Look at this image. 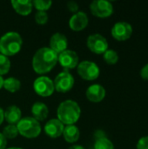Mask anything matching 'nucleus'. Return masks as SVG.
<instances>
[{
    "label": "nucleus",
    "instance_id": "28",
    "mask_svg": "<svg viewBox=\"0 0 148 149\" xmlns=\"http://www.w3.org/2000/svg\"><path fill=\"white\" fill-rule=\"evenodd\" d=\"M79 3L75 1H69L67 3V9L71 11V12H73V13H76L79 11Z\"/></svg>",
    "mask_w": 148,
    "mask_h": 149
},
{
    "label": "nucleus",
    "instance_id": "12",
    "mask_svg": "<svg viewBox=\"0 0 148 149\" xmlns=\"http://www.w3.org/2000/svg\"><path fill=\"white\" fill-rule=\"evenodd\" d=\"M88 23L89 18L87 14L84 11H78L69 19V27L74 31H80L87 27Z\"/></svg>",
    "mask_w": 148,
    "mask_h": 149
},
{
    "label": "nucleus",
    "instance_id": "22",
    "mask_svg": "<svg viewBox=\"0 0 148 149\" xmlns=\"http://www.w3.org/2000/svg\"><path fill=\"white\" fill-rule=\"evenodd\" d=\"M3 135L6 138V140L8 139H14L16 138L19 134H18V130L17 126L15 125H8L6 126L3 130Z\"/></svg>",
    "mask_w": 148,
    "mask_h": 149
},
{
    "label": "nucleus",
    "instance_id": "27",
    "mask_svg": "<svg viewBox=\"0 0 148 149\" xmlns=\"http://www.w3.org/2000/svg\"><path fill=\"white\" fill-rule=\"evenodd\" d=\"M137 149H148V136L141 137L136 145Z\"/></svg>",
    "mask_w": 148,
    "mask_h": 149
},
{
    "label": "nucleus",
    "instance_id": "17",
    "mask_svg": "<svg viewBox=\"0 0 148 149\" xmlns=\"http://www.w3.org/2000/svg\"><path fill=\"white\" fill-rule=\"evenodd\" d=\"M11 5L14 10L21 16L30 15L33 8L32 1H30V0H26V1L13 0L11 1Z\"/></svg>",
    "mask_w": 148,
    "mask_h": 149
},
{
    "label": "nucleus",
    "instance_id": "8",
    "mask_svg": "<svg viewBox=\"0 0 148 149\" xmlns=\"http://www.w3.org/2000/svg\"><path fill=\"white\" fill-rule=\"evenodd\" d=\"M92 14L99 18H106L113 13V5L106 0H94L90 4Z\"/></svg>",
    "mask_w": 148,
    "mask_h": 149
},
{
    "label": "nucleus",
    "instance_id": "14",
    "mask_svg": "<svg viewBox=\"0 0 148 149\" xmlns=\"http://www.w3.org/2000/svg\"><path fill=\"white\" fill-rule=\"evenodd\" d=\"M64 128V124L60 120L58 119H51L46 122L44 130L47 136L52 139H56L63 134Z\"/></svg>",
    "mask_w": 148,
    "mask_h": 149
},
{
    "label": "nucleus",
    "instance_id": "29",
    "mask_svg": "<svg viewBox=\"0 0 148 149\" xmlns=\"http://www.w3.org/2000/svg\"><path fill=\"white\" fill-rule=\"evenodd\" d=\"M140 77L142 79L148 81V63L146 64L140 70Z\"/></svg>",
    "mask_w": 148,
    "mask_h": 149
},
{
    "label": "nucleus",
    "instance_id": "19",
    "mask_svg": "<svg viewBox=\"0 0 148 149\" xmlns=\"http://www.w3.org/2000/svg\"><path fill=\"white\" fill-rule=\"evenodd\" d=\"M62 135L64 136L66 142L75 143L79 139L80 132L78 127H76L75 125H68L65 127Z\"/></svg>",
    "mask_w": 148,
    "mask_h": 149
},
{
    "label": "nucleus",
    "instance_id": "35",
    "mask_svg": "<svg viewBox=\"0 0 148 149\" xmlns=\"http://www.w3.org/2000/svg\"><path fill=\"white\" fill-rule=\"evenodd\" d=\"M6 149H23V148H6Z\"/></svg>",
    "mask_w": 148,
    "mask_h": 149
},
{
    "label": "nucleus",
    "instance_id": "16",
    "mask_svg": "<svg viewBox=\"0 0 148 149\" xmlns=\"http://www.w3.org/2000/svg\"><path fill=\"white\" fill-rule=\"evenodd\" d=\"M3 116L9 125H15L17 124L22 119V112L19 107L12 105L7 107V109L3 112Z\"/></svg>",
    "mask_w": 148,
    "mask_h": 149
},
{
    "label": "nucleus",
    "instance_id": "4",
    "mask_svg": "<svg viewBox=\"0 0 148 149\" xmlns=\"http://www.w3.org/2000/svg\"><path fill=\"white\" fill-rule=\"evenodd\" d=\"M18 134L27 139L37 138L42 131L39 121L36 120L33 117L22 118L17 124Z\"/></svg>",
    "mask_w": 148,
    "mask_h": 149
},
{
    "label": "nucleus",
    "instance_id": "9",
    "mask_svg": "<svg viewBox=\"0 0 148 149\" xmlns=\"http://www.w3.org/2000/svg\"><path fill=\"white\" fill-rule=\"evenodd\" d=\"M33 89L41 97H49L55 91L53 80L46 76H41L36 79L33 82Z\"/></svg>",
    "mask_w": 148,
    "mask_h": 149
},
{
    "label": "nucleus",
    "instance_id": "33",
    "mask_svg": "<svg viewBox=\"0 0 148 149\" xmlns=\"http://www.w3.org/2000/svg\"><path fill=\"white\" fill-rule=\"evenodd\" d=\"M68 149H85V148L81 145H73V146L70 147Z\"/></svg>",
    "mask_w": 148,
    "mask_h": 149
},
{
    "label": "nucleus",
    "instance_id": "18",
    "mask_svg": "<svg viewBox=\"0 0 148 149\" xmlns=\"http://www.w3.org/2000/svg\"><path fill=\"white\" fill-rule=\"evenodd\" d=\"M31 113L36 120L43 121L45 119H47L49 114V110L44 103L35 102L31 107Z\"/></svg>",
    "mask_w": 148,
    "mask_h": 149
},
{
    "label": "nucleus",
    "instance_id": "30",
    "mask_svg": "<svg viewBox=\"0 0 148 149\" xmlns=\"http://www.w3.org/2000/svg\"><path fill=\"white\" fill-rule=\"evenodd\" d=\"M7 147V140L3 135L2 133H0V149H6Z\"/></svg>",
    "mask_w": 148,
    "mask_h": 149
},
{
    "label": "nucleus",
    "instance_id": "13",
    "mask_svg": "<svg viewBox=\"0 0 148 149\" xmlns=\"http://www.w3.org/2000/svg\"><path fill=\"white\" fill-rule=\"evenodd\" d=\"M67 47H68V39L65 34L57 32L51 37L50 48L53 52H55L58 55L67 50Z\"/></svg>",
    "mask_w": 148,
    "mask_h": 149
},
{
    "label": "nucleus",
    "instance_id": "24",
    "mask_svg": "<svg viewBox=\"0 0 148 149\" xmlns=\"http://www.w3.org/2000/svg\"><path fill=\"white\" fill-rule=\"evenodd\" d=\"M94 149H114V145L108 138L106 137L95 141Z\"/></svg>",
    "mask_w": 148,
    "mask_h": 149
},
{
    "label": "nucleus",
    "instance_id": "23",
    "mask_svg": "<svg viewBox=\"0 0 148 149\" xmlns=\"http://www.w3.org/2000/svg\"><path fill=\"white\" fill-rule=\"evenodd\" d=\"M10 69V60L8 57L0 53V76L5 75Z\"/></svg>",
    "mask_w": 148,
    "mask_h": 149
},
{
    "label": "nucleus",
    "instance_id": "2",
    "mask_svg": "<svg viewBox=\"0 0 148 149\" xmlns=\"http://www.w3.org/2000/svg\"><path fill=\"white\" fill-rule=\"evenodd\" d=\"M81 115V108L79 105L71 100L61 102L57 110L58 120L64 125H75Z\"/></svg>",
    "mask_w": 148,
    "mask_h": 149
},
{
    "label": "nucleus",
    "instance_id": "1",
    "mask_svg": "<svg viewBox=\"0 0 148 149\" xmlns=\"http://www.w3.org/2000/svg\"><path fill=\"white\" fill-rule=\"evenodd\" d=\"M58 54L50 47L39 48L32 58V68L38 74L51 72L58 63Z\"/></svg>",
    "mask_w": 148,
    "mask_h": 149
},
{
    "label": "nucleus",
    "instance_id": "20",
    "mask_svg": "<svg viewBox=\"0 0 148 149\" xmlns=\"http://www.w3.org/2000/svg\"><path fill=\"white\" fill-rule=\"evenodd\" d=\"M3 87L11 93H14L16 92H17L20 87H21V82L19 79H16V78H13V77H10V78H7L3 80Z\"/></svg>",
    "mask_w": 148,
    "mask_h": 149
},
{
    "label": "nucleus",
    "instance_id": "11",
    "mask_svg": "<svg viewBox=\"0 0 148 149\" xmlns=\"http://www.w3.org/2000/svg\"><path fill=\"white\" fill-rule=\"evenodd\" d=\"M58 62L65 69L64 71L68 72L71 69H74L79 65V55L72 50H65L58 56Z\"/></svg>",
    "mask_w": 148,
    "mask_h": 149
},
{
    "label": "nucleus",
    "instance_id": "15",
    "mask_svg": "<svg viewBox=\"0 0 148 149\" xmlns=\"http://www.w3.org/2000/svg\"><path fill=\"white\" fill-rule=\"evenodd\" d=\"M106 92L104 86L99 84H94L90 86L85 92L86 98L89 101L92 103L101 102L106 97Z\"/></svg>",
    "mask_w": 148,
    "mask_h": 149
},
{
    "label": "nucleus",
    "instance_id": "31",
    "mask_svg": "<svg viewBox=\"0 0 148 149\" xmlns=\"http://www.w3.org/2000/svg\"><path fill=\"white\" fill-rule=\"evenodd\" d=\"M106 134L104 131L102 130H97L95 133H94V138L95 140H99V139H102V138H106Z\"/></svg>",
    "mask_w": 148,
    "mask_h": 149
},
{
    "label": "nucleus",
    "instance_id": "3",
    "mask_svg": "<svg viewBox=\"0 0 148 149\" xmlns=\"http://www.w3.org/2000/svg\"><path fill=\"white\" fill-rule=\"evenodd\" d=\"M23 45V39L19 33L9 31L0 38V53L9 57L18 53Z\"/></svg>",
    "mask_w": 148,
    "mask_h": 149
},
{
    "label": "nucleus",
    "instance_id": "26",
    "mask_svg": "<svg viewBox=\"0 0 148 149\" xmlns=\"http://www.w3.org/2000/svg\"><path fill=\"white\" fill-rule=\"evenodd\" d=\"M35 21L38 24H45L48 21V14L46 11H38L35 14Z\"/></svg>",
    "mask_w": 148,
    "mask_h": 149
},
{
    "label": "nucleus",
    "instance_id": "7",
    "mask_svg": "<svg viewBox=\"0 0 148 149\" xmlns=\"http://www.w3.org/2000/svg\"><path fill=\"white\" fill-rule=\"evenodd\" d=\"M74 82L73 76L66 71L58 73L53 80L55 90L61 93H65L71 91L74 86Z\"/></svg>",
    "mask_w": 148,
    "mask_h": 149
},
{
    "label": "nucleus",
    "instance_id": "6",
    "mask_svg": "<svg viewBox=\"0 0 148 149\" xmlns=\"http://www.w3.org/2000/svg\"><path fill=\"white\" fill-rule=\"evenodd\" d=\"M88 49L95 54H104L109 47L107 39L99 33H94L87 38Z\"/></svg>",
    "mask_w": 148,
    "mask_h": 149
},
{
    "label": "nucleus",
    "instance_id": "25",
    "mask_svg": "<svg viewBox=\"0 0 148 149\" xmlns=\"http://www.w3.org/2000/svg\"><path fill=\"white\" fill-rule=\"evenodd\" d=\"M33 7H35L38 11H46L49 10L52 4L51 1H44V0H34L32 1Z\"/></svg>",
    "mask_w": 148,
    "mask_h": 149
},
{
    "label": "nucleus",
    "instance_id": "32",
    "mask_svg": "<svg viewBox=\"0 0 148 149\" xmlns=\"http://www.w3.org/2000/svg\"><path fill=\"white\" fill-rule=\"evenodd\" d=\"M3 110L0 107V125L3 123V120H4V116H3Z\"/></svg>",
    "mask_w": 148,
    "mask_h": 149
},
{
    "label": "nucleus",
    "instance_id": "34",
    "mask_svg": "<svg viewBox=\"0 0 148 149\" xmlns=\"http://www.w3.org/2000/svg\"><path fill=\"white\" fill-rule=\"evenodd\" d=\"M3 77L2 76H0V89L1 88H3Z\"/></svg>",
    "mask_w": 148,
    "mask_h": 149
},
{
    "label": "nucleus",
    "instance_id": "5",
    "mask_svg": "<svg viewBox=\"0 0 148 149\" xmlns=\"http://www.w3.org/2000/svg\"><path fill=\"white\" fill-rule=\"evenodd\" d=\"M77 72L81 79L87 81H92L99 78L100 70L96 63L90 60H84L79 63L77 66Z\"/></svg>",
    "mask_w": 148,
    "mask_h": 149
},
{
    "label": "nucleus",
    "instance_id": "21",
    "mask_svg": "<svg viewBox=\"0 0 148 149\" xmlns=\"http://www.w3.org/2000/svg\"><path fill=\"white\" fill-rule=\"evenodd\" d=\"M103 58L105 62L108 65H116L119 61V54L116 51L108 49L104 54H103Z\"/></svg>",
    "mask_w": 148,
    "mask_h": 149
},
{
    "label": "nucleus",
    "instance_id": "10",
    "mask_svg": "<svg viewBox=\"0 0 148 149\" xmlns=\"http://www.w3.org/2000/svg\"><path fill=\"white\" fill-rule=\"evenodd\" d=\"M111 34L118 41H126L132 37L133 26L126 21H119L113 26Z\"/></svg>",
    "mask_w": 148,
    "mask_h": 149
}]
</instances>
